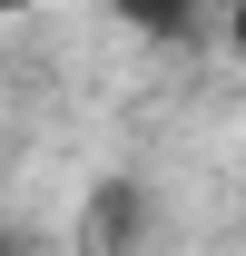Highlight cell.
Returning a JSON list of instances; mask_svg holds the SVG:
<instances>
[{"label": "cell", "instance_id": "7a4b0ae2", "mask_svg": "<svg viewBox=\"0 0 246 256\" xmlns=\"http://www.w3.org/2000/svg\"><path fill=\"white\" fill-rule=\"evenodd\" d=\"M226 50H246V0H236V10H226Z\"/></svg>", "mask_w": 246, "mask_h": 256}, {"label": "cell", "instance_id": "3957f363", "mask_svg": "<svg viewBox=\"0 0 246 256\" xmlns=\"http://www.w3.org/2000/svg\"><path fill=\"white\" fill-rule=\"evenodd\" d=\"M30 10H40V0H0V20H30Z\"/></svg>", "mask_w": 246, "mask_h": 256}, {"label": "cell", "instance_id": "6da1fadb", "mask_svg": "<svg viewBox=\"0 0 246 256\" xmlns=\"http://www.w3.org/2000/svg\"><path fill=\"white\" fill-rule=\"evenodd\" d=\"M108 20H128L138 40H187L197 20H207V0H98Z\"/></svg>", "mask_w": 246, "mask_h": 256}]
</instances>
